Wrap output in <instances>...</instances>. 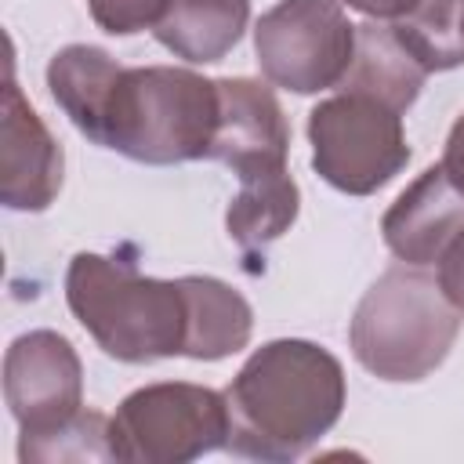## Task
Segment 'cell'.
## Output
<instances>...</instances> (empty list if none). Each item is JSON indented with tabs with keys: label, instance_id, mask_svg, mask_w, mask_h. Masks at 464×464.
I'll return each mask as SVG.
<instances>
[{
	"label": "cell",
	"instance_id": "1",
	"mask_svg": "<svg viewBox=\"0 0 464 464\" xmlns=\"http://www.w3.org/2000/svg\"><path fill=\"white\" fill-rule=\"evenodd\" d=\"M225 399L232 417L228 453L290 464L341 420L348 384L334 352L315 341L279 337L250 352Z\"/></svg>",
	"mask_w": 464,
	"mask_h": 464
},
{
	"label": "cell",
	"instance_id": "2",
	"mask_svg": "<svg viewBox=\"0 0 464 464\" xmlns=\"http://www.w3.org/2000/svg\"><path fill=\"white\" fill-rule=\"evenodd\" d=\"M65 304L94 344L130 366L185 355L188 294L185 279H156L134 261L80 250L65 268Z\"/></svg>",
	"mask_w": 464,
	"mask_h": 464
},
{
	"label": "cell",
	"instance_id": "3",
	"mask_svg": "<svg viewBox=\"0 0 464 464\" xmlns=\"http://www.w3.org/2000/svg\"><path fill=\"white\" fill-rule=\"evenodd\" d=\"M218 112V80L181 65H123L94 145L149 167L210 160Z\"/></svg>",
	"mask_w": 464,
	"mask_h": 464
},
{
	"label": "cell",
	"instance_id": "4",
	"mask_svg": "<svg viewBox=\"0 0 464 464\" xmlns=\"http://www.w3.org/2000/svg\"><path fill=\"white\" fill-rule=\"evenodd\" d=\"M460 323L464 312L442 294L439 276L399 261L359 297L348 323V344L366 373L392 384H413L446 362Z\"/></svg>",
	"mask_w": 464,
	"mask_h": 464
},
{
	"label": "cell",
	"instance_id": "5",
	"mask_svg": "<svg viewBox=\"0 0 464 464\" xmlns=\"http://www.w3.org/2000/svg\"><path fill=\"white\" fill-rule=\"evenodd\" d=\"M228 399L218 388L188 381H156L134 388L109 417L116 460L188 464L228 450Z\"/></svg>",
	"mask_w": 464,
	"mask_h": 464
},
{
	"label": "cell",
	"instance_id": "6",
	"mask_svg": "<svg viewBox=\"0 0 464 464\" xmlns=\"http://www.w3.org/2000/svg\"><path fill=\"white\" fill-rule=\"evenodd\" d=\"M308 141L315 174L344 196H373L410 163L402 112L355 91L308 112Z\"/></svg>",
	"mask_w": 464,
	"mask_h": 464
},
{
	"label": "cell",
	"instance_id": "7",
	"mask_svg": "<svg viewBox=\"0 0 464 464\" xmlns=\"http://www.w3.org/2000/svg\"><path fill=\"white\" fill-rule=\"evenodd\" d=\"M254 54L272 87L319 94L344 80L355 25L341 0H279L254 25Z\"/></svg>",
	"mask_w": 464,
	"mask_h": 464
},
{
	"label": "cell",
	"instance_id": "8",
	"mask_svg": "<svg viewBox=\"0 0 464 464\" xmlns=\"http://www.w3.org/2000/svg\"><path fill=\"white\" fill-rule=\"evenodd\" d=\"M4 399L22 435H40L83 410V362L58 330H29L4 352Z\"/></svg>",
	"mask_w": 464,
	"mask_h": 464
},
{
	"label": "cell",
	"instance_id": "9",
	"mask_svg": "<svg viewBox=\"0 0 464 464\" xmlns=\"http://www.w3.org/2000/svg\"><path fill=\"white\" fill-rule=\"evenodd\" d=\"M62 145L25 102L22 87L7 80L0 116V203L7 210L40 214L62 192Z\"/></svg>",
	"mask_w": 464,
	"mask_h": 464
},
{
	"label": "cell",
	"instance_id": "10",
	"mask_svg": "<svg viewBox=\"0 0 464 464\" xmlns=\"http://www.w3.org/2000/svg\"><path fill=\"white\" fill-rule=\"evenodd\" d=\"M464 228V192L450 181L442 163L420 170L381 218L384 246L417 268L439 265L442 250Z\"/></svg>",
	"mask_w": 464,
	"mask_h": 464
},
{
	"label": "cell",
	"instance_id": "11",
	"mask_svg": "<svg viewBox=\"0 0 464 464\" xmlns=\"http://www.w3.org/2000/svg\"><path fill=\"white\" fill-rule=\"evenodd\" d=\"M218 98H221V112H218L210 160L228 163L236 174L246 167L286 163L290 127L268 83L250 76H221Z\"/></svg>",
	"mask_w": 464,
	"mask_h": 464
},
{
	"label": "cell",
	"instance_id": "12",
	"mask_svg": "<svg viewBox=\"0 0 464 464\" xmlns=\"http://www.w3.org/2000/svg\"><path fill=\"white\" fill-rule=\"evenodd\" d=\"M236 178H239V192L228 203L225 228L228 239L239 246V254L250 261V268H261L268 246L297 221L301 188L290 178L286 163L246 167Z\"/></svg>",
	"mask_w": 464,
	"mask_h": 464
},
{
	"label": "cell",
	"instance_id": "13",
	"mask_svg": "<svg viewBox=\"0 0 464 464\" xmlns=\"http://www.w3.org/2000/svg\"><path fill=\"white\" fill-rule=\"evenodd\" d=\"M250 25V0H167L152 36L192 65L221 62Z\"/></svg>",
	"mask_w": 464,
	"mask_h": 464
},
{
	"label": "cell",
	"instance_id": "14",
	"mask_svg": "<svg viewBox=\"0 0 464 464\" xmlns=\"http://www.w3.org/2000/svg\"><path fill=\"white\" fill-rule=\"evenodd\" d=\"M424 80H428V72L399 44L392 25H381L373 18L355 25V54H352L344 80L337 83L341 91L370 94V98L406 112L417 102Z\"/></svg>",
	"mask_w": 464,
	"mask_h": 464
},
{
	"label": "cell",
	"instance_id": "15",
	"mask_svg": "<svg viewBox=\"0 0 464 464\" xmlns=\"http://www.w3.org/2000/svg\"><path fill=\"white\" fill-rule=\"evenodd\" d=\"M188 294V344L185 359L218 362L246 348L254 334L250 301L214 276H181Z\"/></svg>",
	"mask_w": 464,
	"mask_h": 464
},
{
	"label": "cell",
	"instance_id": "16",
	"mask_svg": "<svg viewBox=\"0 0 464 464\" xmlns=\"http://www.w3.org/2000/svg\"><path fill=\"white\" fill-rule=\"evenodd\" d=\"M120 62L94 44H69L47 62V91L54 105L83 138H98L109 91L120 76Z\"/></svg>",
	"mask_w": 464,
	"mask_h": 464
},
{
	"label": "cell",
	"instance_id": "17",
	"mask_svg": "<svg viewBox=\"0 0 464 464\" xmlns=\"http://www.w3.org/2000/svg\"><path fill=\"white\" fill-rule=\"evenodd\" d=\"M392 29L428 76L464 65V0H417Z\"/></svg>",
	"mask_w": 464,
	"mask_h": 464
},
{
	"label": "cell",
	"instance_id": "18",
	"mask_svg": "<svg viewBox=\"0 0 464 464\" xmlns=\"http://www.w3.org/2000/svg\"><path fill=\"white\" fill-rule=\"evenodd\" d=\"M18 460L22 464H54V460H116L112 439H109V417L98 410H80L65 424L22 435L18 439Z\"/></svg>",
	"mask_w": 464,
	"mask_h": 464
},
{
	"label": "cell",
	"instance_id": "19",
	"mask_svg": "<svg viewBox=\"0 0 464 464\" xmlns=\"http://www.w3.org/2000/svg\"><path fill=\"white\" fill-rule=\"evenodd\" d=\"M91 18L109 36H134L145 29H156L167 0H87Z\"/></svg>",
	"mask_w": 464,
	"mask_h": 464
},
{
	"label": "cell",
	"instance_id": "20",
	"mask_svg": "<svg viewBox=\"0 0 464 464\" xmlns=\"http://www.w3.org/2000/svg\"><path fill=\"white\" fill-rule=\"evenodd\" d=\"M439 286H442V294L464 312V228L453 236V243L442 250V257H439Z\"/></svg>",
	"mask_w": 464,
	"mask_h": 464
},
{
	"label": "cell",
	"instance_id": "21",
	"mask_svg": "<svg viewBox=\"0 0 464 464\" xmlns=\"http://www.w3.org/2000/svg\"><path fill=\"white\" fill-rule=\"evenodd\" d=\"M442 170L450 174V181L464 192V112L453 120L450 134H446V149H442Z\"/></svg>",
	"mask_w": 464,
	"mask_h": 464
},
{
	"label": "cell",
	"instance_id": "22",
	"mask_svg": "<svg viewBox=\"0 0 464 464\" xmlns=\"http://www.w3.org/2000/svg\"><path fill=\"white\" fill-rule=\"evenodd\" d=\"M341 4H348L352 11H359V14H366V18H373V22H395V18H402L417 0H341Z\"/></svg>",
	"mask_w": 464,
	"mask_h": 464
}]
</instances>
